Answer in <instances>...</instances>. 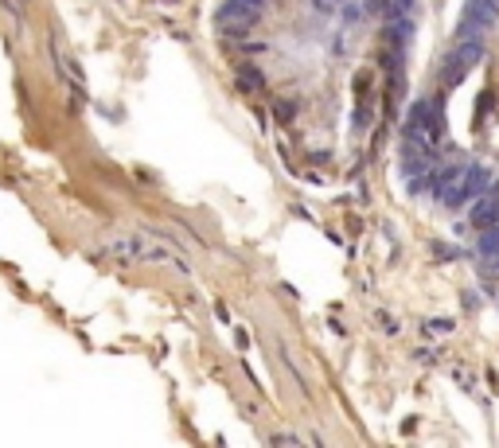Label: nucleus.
Masks as SVG:
<instances>
[{
	"mask_svg": "<svg viewBox=\"0 0 499 448\" xmlns=\"http://www.w3.org/2000/svg\"><path fill=\"white\" fill-rule=\"evenodd\" d=\"M480 59H484V35H457L453 51L441 63V86H445V90L448 86H460V78H465Z\"/></svg>",
	"mask_w": 499,
	"mask_h": 448,
	"instance_id": "obj_1",
	"label": "nucleus"
},
{
	"mask_svg": "<svg viewBox=\"0 0 499 448\" xmlns=\"http://www.w3.org/2000/svg\"><path fill=\"white\" fill-rule=\"evenodd\" d=\"M499 24V0H465L457 35H488Z\"/></svg>",
	"mask_w": 499,
	"mask_h": 448,
	"instance_id": "obj_2",
	"label": "nucleus"
},
{
	"mask_svg": "<svg viewBox=\"0 0 499 448\" xmlns=\"http://www.w3.org/2000/svg\"><path fill=\"white\" fill-rule=\"evenodd\" d=\"M472 226L476 230H484V226H495L499 222V195L495 191H484V195H476V203H472Z\"/></svg>",
	"mask_w": 499,
	"mask_h": 448,
	"instance_id": "obj_3",
	"label": "nucleus"
}]
</instances>
